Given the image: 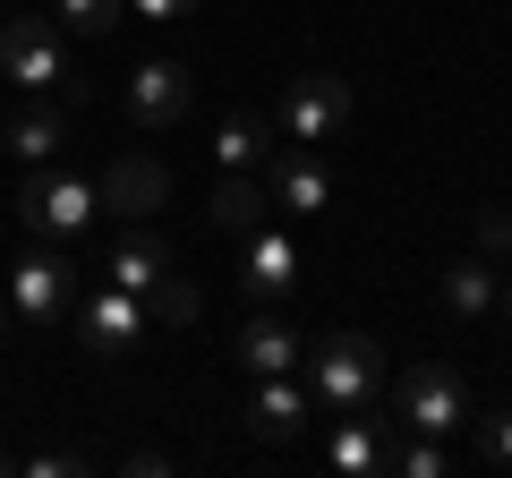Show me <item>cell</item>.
<instances>
[{
	"instance_id": "obj_28",
	"label": "cell",
	"mask_w": 512,
	"mask_h": 478,
	"mask_svg": "<svg viewBox=\"0 0 512 478\" xmlns=\"http://www.w3.org/2000/svg\"><path fill=\"white\" fill-rule=\"evenodd\" d=\"M0 333H9V291H0Z\"/></svg>"
},
{
	"instance_id": "obj_11",
	"label": "cell",
	"mask_w": 512,
	"mask_h": 478,
	"mask_svg": "<svg viewBox=\"0 0 512 478\" xmlns=\"http://www.w3.org/2000/svg\"><path fill=\"white\" fill-rule=\"evenodd\" d=\"M163 197H171V171L154 163V154H120V163L103 171V214H120V222H154Z\"/></svg>"
},
{
	"instance_id": "obj_10",
	"label": "cell",
	"mask_w": 512,
	"mask_h": 478,
	"mask_svg": "<svg viewBox=\"0 0 512 478\" xmlns=\"http://www.w3.org/2000/svg\"><path fill=\"white\" fill-rule=\"evenodd\" d=\"M239 291H248L256 308H274V299L299 291V248H291V231L256 222V231L239 239Z\"/></svg>"
},
{
	"instance_id": "obj_17",
	"label": "cell",
	"mask_w": 512,
	"mask_h": 478,
	"mask_svg": "<svg viewBox=\"0 0 512 478\" xmlns=\"http://www.w3.org/2000/svg\"><path fill=\"white\" fill-rule=\"evenodd\" d=\"M265 205H274V197H265V180L222 171V180H214V231H222V239H248L256 222H265Z\"/></svg>"
},
{
	"instance_id": "obj_27",
	"label": "cell",
	"mask_w": 512,
	"mask_h": 478,
	"mask_svg": "<svg viewBox=\"0 0 512 478\" xmlns=\"http://www.w3.org/2000/svg\"><path fill=\"white\" fill-rule=\"evenodd\" d=\"M495 316H504V325H512V274L495 282Z\"/></svg>"
},
{
	"instance_id": "obj_22",
	"label": "cell",
	"mask_w": 512,
	"mask_h": 478,
	"mask_svg": "<svg viewBox=\"0 0 512 478\" xmlns=\"http://www.w3.org/2000/svg\"><path fill=\"white\" fill-rule=\"evenodd\" d=\"M52 9H60L69 26H86V35H111V26L128 18V0H52Z\"/></svg>"
},
{
	"instance_id": "obj_7",
	"label": "cell",
	"mask_w": 512,
	"mask_h": 478,
	"mask_svg": "<svg viewBox=\"0 0 512 478\" xmlns=\"http://www.w3.org/2000/svg\"><path fill=\"white\" fill-rule=\"evenodd\" d=\"M77 342L103 350V359H120V350H137V333H146V299L120 291V282H94V291H77Z\"/></svg>"
},
{
	"instance_id": "obj_13",
	"label": "cell",
	"mask_w": 512,
	"mask_h": 478,
	"mask_svg": "<svg viewBox=\"0 0 512 478\" xmlns=\"http://www.w3.org/2000/svg\"><path fill=\"white\" fill-rule=\"evenodd\" d=\"M163 274H171V248H163V231L128 222V231L111 239V257H103V282H120V291H137V299H146Z\"/></svg>"
},
{
	"instance_id": "obj_18",
	"label": "cell",
	"mask_w": 512,
	"mask_h": 478,
	"mask_svg": "<svg viewBox=\"0 0 512 478\" xmlns=\"http://www.w3.org/2000/svg\"><path fill=\"white\" fill-rule=\"evenodd\" d=\"M60 146H69V103H52V111H18V120H9V154H18L26 171H43Z\"/></svg>"
},
{
	"instance_id": "obj_21",
	"label": "cell",
	"mask_w": 512,
	"mask_h": 478,
	"mask_svg": "<svg viewBox=\"0 0 512 478\" xmlns=\"http://www.w3.org/2000/svg\"><path fill=\"white\" fill-rule=\"evenodd\" d=\"M470 444H478V461H512V410H470Z\"/></svg>"
},
{
	"instance_id": "obj_4",
	"label": "cell",
	"mask_w": 512,
	"mask_h": 478,
	"mask_svg": "<svg viewBox=\"0 0 512 478\" xmlns=\"http://www.w3.org/2000/svg\"><path fill=\"white\" fill-rule=\"evenodd\" d=\"M103 214V188H86L77 171H35V180L18 188V231L26 239H86V222Z\"/></svg>"
},
{
	"instance_id": "obj_5",
	"label": "cell",
	"mask_w": 512,
	"mask_h": 478,
	"mask_svg": "<svg viewBox=\"0 0 512 478\" xmlns=\"http://www.w3.org/2000/svg\"><path fill=\"white\" fill-rule=\"evenodd\" d=\"M274 129H282V146H333L350 129V77H333V69L291 77L274 103Z\"/></svg>"
},
{
	"instance_id": "obj_1",
	"label": "cell",
	"mask_w": 512,
	"mask_h": 478,
	"mask_svg": "<svg viewBox=\"0 0 512 478\" xmlns=\"http://www.w3.org/2000/svg\"><path fill=\"white\" fill-rule=\"evenodd\" d=\"M0 69L18 77L26 94H60L69 111H77V94H86V77L69 69V43H60V26L43 18V9H18V18L0 26Z\"/></svg>"
},
{
	"instance_id": "obj_6",
	"label": "cell",
	"mask_w": 512,
	"mask_h": 478,
	"mask_svg": "<svg viewBox=\"0 0 512 478\" xmlns=\"http://www.w3.org/2000/svg\"><path fill=\"white\" fill-rule=\"evenodd\" d=\"M77 265L60 239H35V248H18V274H9V308L26 316V325H60V316L77 308Z\"/></svg>"
},
{
	"instance_id": "obj_25",
	"label": "cell",
	"mask_w": 512,
	"mask_h": 478,
	"mask_svg": "<svg viewBox=\"0 0 512 478\" xmlns=\"http://www.w3.org/2000/svg\"><path fill=\"white\" fill-rule=\"evenodd\" d=\"M26 478H69V470H86V453H35V461H18Z\"/></svg>"
},
{
	"instance_id": "obj_19",
	"label": "cell",
	"mask_w": 512,
	"mask_h": 478,
	"mask_svg": "<svg viewBox=\"0 0 512 478\" xmlns=\"http://www.w3.org/2000/svg\"><path fill=\"white\" fill-rule=\"evenodd\" d=\"M214 163H222V171L265 163V120H256V111H231V120L214 129Z\"/></svg>"
},
{
	"instance_id": "obj_20",
	"label": "cell",
	"mask_w": 512,
	"mask_h": 478,
	"mask_svg": "<svg viewBox=\"0 0 512 478\" xmlns=\"http://www.w3.org/2000/svg\"><path fill=\"white\" fill-rule=\"evenodd\" d=\"M384 470H393V478H444L453 461H444V436H419V427H410V444H402V453H384Z\"/></svg>"
},
{
	"instance_id": "obj_2",
	"label": "cell",
	"mask_w": 512,
	"mask_h": 478,
	"mask_svg": "<svg viewBox=\"0 0 512 478\" xmlns=\"http://www.w3.org/2000/svg\"><path fill=\"white\" fill-rule=\"evenodd\" d=\"M308 385L325 410H367L384 393V350L367 333H325V342H308Z\"/></svg>"
},
{
	"instance_id": "obj_12",
	"label": "cell",
	"mask_w": 512,
	"mask_h": 478,
	"mask_svg": "<svg viewBox=\"0 0 512 478\" xmlns=\"http://www.w3.org/2000/svg\"><path fill=\"white\" fill-rule=\"evenodd\" d=\"M299 427H308V385H291V376H256V385H248V436L256 444H291Z\"/></svg>"
},
{
	"instance_id": "obj_16",
	"label": "cell",
	"mask_w": 512,
	"mask_h": 478,
	"mask_svg": "<svg viewBox=\"0 0 512 478\" xmlns=\"http://www.w3.org/2000/svg\"><path fill=\"white\" fill-rule=\"evenodd\" d=\"M495 265L487 257H461V265H444V282H436V299H444V316H461V325H470V316H495Z\"/></svg>"
},
{
	"instance_id": "obj_15",
	"label": "cell",
	"mask_w": 512,
	"mask_h": 478,
	"mask_svg": "<svg viewBox=\"0 0 512 478\" xmlns=\"http://www.w3.org/2000/svg\"><path fill=\"white\" fill-rule=\"evenodd\" d=\"M231 359H239L248 376H291L299 359H308V342H299L282 316H248V325H239V342H231Z\"/></svg>"
},
{
	"instance_id": "obj_8",
	"label": "cell",
	"mask_w": 512,
	"mask_h": 478,
	"mask_svg": "<svg viewBox=\"0 0 512 478\" xmlns=\"http://www.w3.org/2000/svg\"><path fill=\"white\" fill-rule=\"evenodd\" d=\"M120 103H128V120H137V129H180L188 103H197V77H188L180 60H146V69H128Z\"/></svg>"
},
{
	"instance_id": "obj_3",
	"label": "cell",
	"mask_w": 512,
	"mask_h": 478,
	"mask_svg": "<svg viewBox=\"0 0 512 478\" xmlns=\"http://www.w3.org/2000/svg\"><path fill=\"white\" fill-rule=\"evenodd\" d=\"M470 419V385H461L453 359H419V368L393 376V427H419V436H453Z\"/></svg>"
},
{
	"instance_id": "obj_23",
	"label": "cell",
	"mask_w": 512,
	"mask_h": 478,
	"mask_svg": "<svg viewBox=\"0 0 512 478\" xmlns=\"http://www.w3.org/2000/svg\"><path fill=\"white\" fill-rule=\"evenodd\" d=\"M478 257H512V205H487L478 214Z\"/></svg>"
},
{
	"instance_id": "obj_9",
	"label": "cell",
	"mask_w": 512,
	"mask_h": 478,
	"mask_svg": "<svg viewBox=\"0 0 512 478\" xmlns=\"http://www.w3.org/2000/svg\"><path fill=\"white\" fill-rule=\"evenodd\" d=\"M265 197L282 205V214H325L333 205V171H325V154L316 146H265Z\"/></svg>"
},
{
	"instance_id": "obj_26",
	"label": "cell",
	"mask_w": 512,
	"mask_h": 478,
	"mask_svg": "<svg viewBox=\"0 0 512 478\" xmlns=\"http://www.w3.org/2000/svg\"><path fill=\"white\" fill-rule=\"evenodd\" d=\"M128 9H146V18H188L197 0H128Z\"/></svg>"
},
{
	"instance_id": "obj_24",
	"label": "cell",
	"mask_w": 512,
	"mask_h": 478,
	"mask_svg": "<svg viewBox=\"0 0 512 478\" xmlns=\"http://www.w3.org/2000/svg\"><path fill=\"white\" fill-rule=\"evenodd\" d=\"M146 299H154V308L171 316V325H197V291H188V282H171V274H163V282H154Z\"/></svg>"
},
{
	"instance_id": "obj_14",
	"label": "cell",
	"mask_w": 512,
	"mask_h": 478,
	"mask_svg": "<svg viewBox=\"0 0 512 478\" xmlns=\"http://www.w3.org/2000/svg\"><path fill=\"white\" fill-rule=\"evenodd\" d=\"M384 427H393V410H342V427H333V444H325V461L342 478H376L384 470V453H393V444H384Z\"/></svg>"
}]
</instances>
